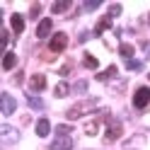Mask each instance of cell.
I'll return each instance as SVG.
<instances>
[{"label": "cell", "mask_w": 150, "mask_h": 150, "mask_svg": "<svg viewBox=\"0 0 150 150\" xmlns=\"http://www.w3.org/2000/svg\"><path fill=\"white\" fill-rule=\"evenodd\" d=\"M92 109H97V102H95V99H92V102H85V104H78V107H73V109H68V119L75 121L78 116L87 114V111H92Z\"/></svg>", "instance_id": "1"}, {"label": "cell", "mask_w": 150, "mask_h": 150, "mask_svg": "<svg viewBox=\"0 0 150 150\" xmlns=\"http://www.w3.org/2000/svg\"><path fill=\"white\" fill-rule=\"evenodd\" d=\"M148 102H150V90L148 87H138L136 95H133V107L143 109V107H148Z\"/></svg>", "instance_id": "2"}, {"label": "cell", "mask_w": 150, "mask_h": 150, "mask_svg": "<svg viewBox=\"0 0 150 150\" xmlns=\"http://www.w3.org/2000/svg\"><path fill=\"white\" fill-rule=\"evenodd\" d=\"M65 46H68V36H65L63 32H58V34H53L51 36V44H49V49L53 51V53H61Z\"/></svg>", "instance_id": "3"}, {"label": "cell", "mask_w": 150, "mask_h": 150, "mask_svg": "<svg viewBox=\"0 0 150 150\" xmlns=\"http://www.w3.org/2000/svg\"><path fill=\"white\" fill-rule=\"evenodd\" d=\"M119 136H121V121L109 119V121H107V140H109V143H114Z\"/></svg>", "instance_id": "4"}, {"label": "cell", "mask_w": 150, "mask_h": 150, "mask_svg": "<svg viewBox=\"0 0 150 150\" xmlns=\"http://www.w3.org/2000/svg\"><path fill=\"white\" fill-rule=\"evenodd\" d=\"M29 90L32 92H41V90H46V78L44 75H32V80H29Z\"/></svg>", "instance_id": "5"}, {"label": "cell", "mask_w": 150, "mask_h": 150, "mask_svg": "<svg viewBox=\"0 0 150 150\" xmlns=\"http://www.w3.org/2000/svg\"><path fill=\"white\" fill-rule=\"evenodd\" d=\"M51 29H53V22L51 20H41L39 27H36V36H39V39H46V36L51 34Z\"/></svg>", "instance_id": "6"}, {"label": "cell", "mask_w": 150, "mask_h": 150, "mask_svg": "<svg viewBox=\"0 0 150 150\" xmlns=\"http://www.w3.org/2000/svg\"><path fill=\"white\" fill-rule=\"evenodd\" d=\"M70 148H73V140L68 136H61L51 143V150H70Z\"/></svg>", "instance_id": "7"}, {"label": "cell", "mask_w": 150, "mask_h": 150, "mask_svg": "<svg viewBox=\"0 0 150 150\" xmlns=\"http://www.w3.org/2000/svg\"><path fill=\"white\" fill-rule=\"evenodd\" d=\"M0 99H3V114H5V116H10L12 111H15V107H17V104H15V97H10V95L5 92Z\"/></svg>", "instance_id": "8"}, {"label": "cell", "mask_w": 150, "mask_h": 150, "mask_svg": "<svg viewBox=\"0 0 150 150\" xmlns=\"http://www.w3.org/2000/svg\"><path fill=\"white\" fill-rule=\"evenodd\" d=\"M0 133L5 136V143H15V140L20 138V131H15L10 126H0Z\"/></svg>", "instance_id": "9"}, {"label": "cell", "mask_w": 150, "mask_h": 150, "mask_svg": "<svg viewBox=\"0 0 150 150\" xmlns=\"http://www.w3.org/2000/svg\"><path fill=\"white\" fill-rule=\"evenodd\" d=\"M49 131H51V124H49V119H39L36 121V136H49Z\"/></svg>", "instance_id": "10"}, {"label": "cell", "mask_w": 150, "mask_h": 150, "mask_svg": "<svg viewBox=\"0 0 150 150\" xmlns=\"http://www.w3.org/2000/svg\"><path fill=\"white\" fill-rule=\"evenodd\" d=\"M10 22H12V29H15L17 34H22V32H24V17H22V15H17V12H15V15L10 17Z\"/></svg>", "instance_id": "11"}, {"label": "cell", "mask_w": 150, "mask_h": 150, "mask_svg": "<svg viewBox=\"0 0 150 150\" xmlns=\"http://www.w3.org/2000/svg\"><path fill=\"white\" fill-rule=\"evenodd\" d=\"M15 65H17V56H15L12 51H7L5 58H3V68H5V70H12Z\"/></svg>", "instance_id": "12"}, {"label": "cell", "mask_w": 150, "mask_h": 150, "mask_svg": "<svg viewBox=\"0 0 150 150\" xmlns=\"http://www.w3.org/2000/svg\"><path fill=\"white\" fill-rule=\"evenodd\" d=\"M107 29H111V17H102V20L97 22V27H95V34L99 36L102 32H107Z\"/></svg>", "instance_id": "13"}, {"label": "cell", "mask_w": 150, "mask_h": 150, "mask_svg": "<svg viewBox=\"0 0 150 150\" xmlns=\"http://www.w3.org/2000/svg\"><path fill=\"white\" fill-rule=\"evenodd\" d=\"M116 73H119V70H116V65H109V68H107L104 73H97V80H99V82H104V80H111Z\"/></svg>", "instance_id": "14"}, {"label": "cell", "mask_w": 150, "mask_h": 150, "mask_svg": "<svg viewBox=\"0 0 150 150\" xmlns=\"http://www.w3.org/2000/svg\"><path fill=\"white\" fill-rule=\"evenodd\" d=\"M65 10H70V3H68V0H63V3H53V5H51V12H53V15H61V12H65Z\"/></svg>", "instance_id": "15"}, {"label": "cell", "mask_w": 150, "mask_h": 150, "mask_svg": "<svg viewBox=\"0 0 150 150\" xmlns=\"http://www.w3.org/2000/svg\"><path fill=\"white\" fill-rule=\"evenodd\" d=\"M68 92H70V87L65 85V82H58V85H56V90H53V95H56V97H65Z\"/></svg>", "instance_id": "16"}, {"label": "cell", "mask_w": 150, "mask_h": 150, "mask_svg": "<svg viewBox=\"0 0 150 150\" xmlns=\"http://www.w3.org/2000/svg\"><path fill=\"white\" fill-rule=\"evenodd\" d=\"M97 58H95V56H92V53H85V68H90V70H95L97 68Z\"/></svg>", "instance_id": "17"}, {"label": "cell", "mask_w": 150, "mask_h": 150, "mask_svg": "<svg viewBox=\"0 0 150 150\" xmlns=\"http://www.w3.org/2000/svg\"><path fill=\"white\" fill-rule=\"evenodd\" d=\"M97 131H99V124H97V121L85 124V133H87V136H97Z\"/></svg>", "instance_id": "18"}, {"label": "cell", "mask_w": 150, "mask_h": 150, "mask_svg": "<svg viewBox=\"0 0 150 150\" xmlns=\"http://www.w3.org/2000/svg\"><path fill=\"white\" fill-rule=\"evenodd\" d=\"M119 53L124 56V58H131V56H133V46H131V44H121V49H119Z\"/></svg>", "instance_id": "19"}, {"label": "cell", "mask_w": 150, "mask_h": 150, "mask_svg": "<svg viewBox=\"0 0 150 150\" xmlns=\"http://www.w3.org/2000/svg\"><path fill=\"white\" fill-rule=\"evenodd\" d=\"M29 107H32V109H41V107H44V102H41L39 97H34V95H29Z\"/></svg>", "instance_id": "20"}, {"label": "cell", "mask_w": 150, "mask_h": 150, "mask_svg": "<svg viewBox=\"0 0 150 150\" xmlns=\"http://www.w3.org/2000/svg\"><path fill=\"white\" fill-rule=\"evenodd\" d=\"M126 68H128V70H140V68H143V63H140V61H128Z\"/></svg>", "instance_id": "21"}, {"label": "cell", "mask_w": 150, "mask_h": 150, "mask_svg": "<svg viewBox=\"0 0 150 150\" xmlns=\"http://www.w3.org/2000/svg\"><path fill=\"white\" fill-rule=\"evenodd\" d=\"M56 131H58V133H61V136H68V133H70V131H73V128H70L68 124H61V126H58V128H56Z\"/></svg>", "instance_id": "22"}, {"label": "cell", "mask_w": 150, "mask_h": 150, "mask_svg": "<svg viewBox=\"0 0 150 150\" xmlns=\"http://www.w3.org/2000/svg\"><path fill=\"white\" fill-rule=\"evenodd\" d=\"M121 15V5H109V17H116Z\"/></svg>", "instance_id": "23"}, {"label": "cell", "mask_w": 150, "mask_h": 150, "mask_svg": "<svg viewBox=\"0 0 150 150\" xmlns=\"http://www.w3.org/2000/svg\"><path fill=\"white\" fill-rule=\"evenodd\" d=\"M39 12H41V5H39V3H34V5H32V12H29V17H39Z\"/></svg>", "instance_id": "24"}, {"label": "cell", "mask_w": 150, "mask_h": 150, "mask_svg": "<svg viewBox=\"0 0 150 150\" xmlns=\"http://www.w3.org/2000/svg\"><path fill=\"white\" fill-rule=\"evenodd\" d=\"M87 90V82L82 80V82H78V85H75V92H85Z\"/></svg>", "instance_id": "25"}, {"label": "cell", "mask_w": 150, "mask_h": 150, "mask_svg": "<svg viewBox=\"0 0 150 150\" xmlns=\"http://www.w3.org/2000/svg\"><path fill=\"white\" fill-rule=\"evenodd\" d=\"M95 7H99V0H92V3H87L85 10H95Z\"/></svg>", "instance_id": "26"}, {"label": "cell", "mask_w": 150, "mask_h": 150, "mask_svg": "<svg viewBox=\"0 0 150 150\" xmlns=\"http://www.w3.org/2000/svg\"><path fill=\"white\" fill-rule=\"evenodd\" d=\"M148 80H150V75H148Z\"/></svg>", "instance_id": "27"}]
</instances>
